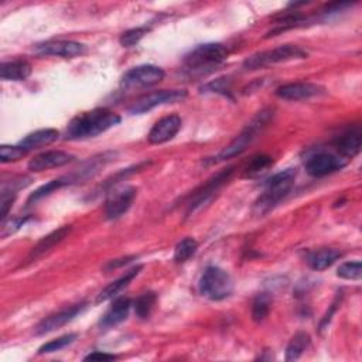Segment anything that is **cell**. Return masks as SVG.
Masks as SVG:
<instances>
[{
	"label": "cell",
	"mask_w": 362,
	"mask_h": 362,
	"mask_svg": "<svg viewBox=\"0 0 362 362\" xmlns=\"http://www.w3.org/2000/svg\"><path fill=\"white\" fill-rule=\"evenodd\" d=\"M132 259H135V256H129V258H125V259H116V261H112V262H109V263L106 265V269H108V270H111V269H116V268H119V266H122V265L129 263Z\"/></svg>",
	"instance_id": "cell-38"
},
{
	"label": "cell",
	"mask_w": 362,
	"mask_h": 362,
	"mask_svg": "<svg viewBox=\"0 0 362 362\" xmlns=\"http://www.w3.org/2000/svg\"><path fill=\"white\" fill-rule=\"evenodd\" d=\"M272 297L268 293H261L256 296V299L252 303V318L256 323L263 321L270 310Z\"/></svg>",
	"instance_id": "cell-29"
},
{
	"label": "cell",
	"mask_w": 362,
	"mask_h": 362,
	"mask_svg": "<svg viewBox=\"0 0 362 362\" xmlns=\"http://www.w3.org/2000/svg\"><path fill=\"white\" fill-rule=\"evenodd\" d=\"M183 126V120L178 115H168L157 120L147 135V140L151 144H163L175 137Z\"/></svg>",
	"instance_id": "cell-14"
},
{
	"label": "cell",
	"mask_w": 362,
	"mask_h": 362,
	"mask_svg": "<svg viewBox=\"0 0 362 362\" xmlns=\"http://www.w3.org/2000/svg\"><path fill=\"white\" fill-rule=\"evenodd\" d=\"M85 308H87V304L80 303V304H74L71 307H67L64 310H60L58 313L49 316L36 327V334L46 335L49 332H53V331L64 327L65 324L71 323L75 317H78Z\"/></svg>",
	"instance_id": "cell-15"
},
{
	"label": "cell",
	"mask_w": 362,
	"mask_h": 362,
	"mask_svg": "<svg viewBox=\"0 0 362 362\" xmlns=\"http://www.w3.org/2000/svg\"><path fill=\"white\" fill-rule=\"evenodd\" d=\"M71 230H73L71 225H64V227H61V228L53 231L51 234L46 235V237H44L43 239H40V241L37 242V245L32 249V252H30L27 261H29V262H35L36 259H39V258H42L43 255L49 254L54 246H57L58 244H61V242L70 235Z\"/></svg>",
	"instance_id": "cell-19"
},
{
	"label": "cell",
	"mask_w": 362,
	"mask_h": 362,
	"mask_svg": "<svg viewBox=\"0 0 362 362\" xmlns=\"http://www.w3.org/2000/svg\"><path fill=\"white\" fill-rule=\"evenodd\" d=\"M157 301V296L153 292H146L143 294H140L136 300H135V314L140 318V320H146L150 317L154 306Z\"/></svg>",
	"instance_id": "cell-27"
},
{
	"label": "cell",
	"mask_w": 362,
	"mask_h": 362,
	"mask_svg": "<svg viewBox=\"0 0 362 362\" xmlns=\"http://www.w3.org/2000/svg\"><path fill=\"white\" fill-rule=\"evenodd\" d=\"M132 308V301L127 297H119L116 299L112 306L106 310V313L99 320V325L104 330H109L112 327H116L122 321H125L129 316V311Z\"/></svg>",
	"instance_id": "cell-18"
},
{
	"label": "cell",
	"mask_w": 362,
	"mask_h": 362,
	"mask_svg": "<svg viewBox=\"0 0 362 362\" xmlns=\"http://www.w3.org/2000/svg\"><path fill=\"white\" fill-rule=\"evenodd\" d=\"M58 137L60 133L56 129H40L33 133H29L23 140H20L19 144L25 147L27 151H32L54 143L56 140H58Z\"/></svg>",
	"instance_id": "cell-23"
},
{
	"label": "cell",
	"mask_w": 362,
	"mask_h": 362,
	"mask_svg": "<svg viewBox=\"0 0 362 362\" xmlns=\"http://www.w3.org/2000/svg\"><path fill=\"white\" fill-rule=\"evenodd\" d=\"M270 118L272 111H262L228 146H225L217 156L210 158L207 163L217 164L242 154L249 147V144L258 137V135L268 126Z\"/></svg>",
	"instance_id": "cell-4"
},
{
	"label": "cell",
	"mask_w": 362,
	"mask_h": 362,
	"mask_svg": "<svg viewBox=\"0 0 362 362\" xmlns=\"http://www.w3.org/2000/svg\"><path fill=\"white\" fill-rule=\"evenodd\" d=\"M18 193L12 190H2V199H0V211H2V221H5L9 216L11 208L16 200Z\"/></svg>",
	"instance_id": "cell-36"
},
{
	"label": "cell",
	"mask_w": 362,
	"mask_h": 362,
	"mask_svg": "<svg viewBox=\"0 0 362 362\" xmlns=\"http://www.w3.org/2000/svg\"><path fill=\"white\" fill-rule=\"evenodd\" d=\"M272 164H273V158L270 156L258 154V156L252 157V160L248 163V166L245 168V177L255 178V177L263 174Z\"/></svg>",
	"instance_id": "cell-28"
},
{
	"label": "cell",
	"mask_w": 362,
	"mask_h": 362,
	"mask_svg": "<svg viewBox=\"0 0 362 362\" xmlns=\"http://www.w3.org/2000/svg\"><path fill=\"white\" fill-rule=\"evenodd\" d=\"M310 341L311 339L307 332H304V331L296 332L286 348V361L299 359L304 354V351L308 348Z\"/></svg>",
	"instance_id": "cell-24"
},
{
	"label": "cell",
	"mask_w": 362,
	"mask_h": 362,
	"mask_svg": "<svg viewBox=\"0 0 362 362\" xmlns=\"http://www.w3.org/2000/svg\"><path fill=\"white\" fill-rule=\"evenodd\" d=\"M27 150L25 147H22L20 144L18 146H8L4 144L0 147V161L2 163H15L19 161L20 158H23L25 156H27Z\"/></svg>",
	"instance_id": "cell-31"
},
{
	"label": "cell",
	"mask_w": 362,
	"mask_h": 362,
	"mask_svg": "<svg viewBox=\"0 0 362 362\" xmlns=\"http://www.w3.org/2000/svg\"><path fill=\"white\" fill-rule=\"evenodd\" d=\"M347 166V160L341 156L330 151H320L310 156L306 161V171L311 177H325Z\"/></svg>",
	"instance_id": "cell-10"
},
{
	"label": "cell",
	"mask_w": 362,
	"mask_h": 362,
	"mask_svg": "<svg viewBox=\"0 0 362 362\" xmlns=\"http://www.w3.org/2000/svg\"><path fill=\"white\" fill-rule=\"evenodd\" d=\"M143 269L142 265L130 269L129 272H126L123 276H120L119 279H116L115 282H112L111 285H108L99 294H98V299H96V303H104V301H108V300H112L115 299L122 290H125L132 282L133 279H136L140 273V270Z\"/></svg>",
	"instance_id": "cell-20"
},
{
	"label": "cell",
	"mask_w": 362,
	"mask_h": 362,
	"mask_svg": "<svg viewBox=\"0 0 362 362\" xmlns=\"http://www.w3.org/2000/svg\"><path fill=\"white\" fill-rule=\"evenodd\" d=\"M35 53L39 56H53L61 58H75L85 53V46L71 40H50L35 46Z\"/></svg>",
	"instance_id": "cell-11"
},
{
	"label": "cell",
	"mask_w": 362,
	"mask_h": 362,
	"mask_svg": "<svg viewBox=\"0 0 362 362\" xmlns=\"http://www.w3.org/2000/svg\"><path fill=\"white\" fill-rule=\"evenodd\" d=\"M307 58V51L296 44H285L272 50L256 53L248 57L244 63V68L248 71L262 70L270 65H276L280 63H287L293 60Z\"/></svg>",
	"instance_id": "cell-5"
},
{
	"label": "cell",
	"mask_w": 362,
	"mask_h": 362,
	"mask_svg": "<svg viewBox=\"0 0 362 362\" xmlns=\"http://www.w3.org/2000/svg\"><path fill=\"white\" fill-rule=\"evenodd\" d=\"M342 256V252L334 248H323L318 251L311 252L307 256V263L313 270L321 272L332 266L339 258Z\"/></svg>",
	"instance_id": "cell-22"
},
{
	"label": "cell",
	"mask_w": 362,
	"mask_h": 362,
	"mask_svg": "<svg viewBox=\"0 0 362 362\" xmlns=\"http://www.w3.org/2000/svg\"><path fill=\"white\" fill-rule=\"evenodd\" d=\"M29 220H30L29 216H23V217H13L8 221H4L2 223V232H0V235H2V238H8V237L16 234Z\"/></svg>",
	"instance_id": "cell-34"
},
{
	"label": "cell",
	"mask_w": 362,
	"mask_h": 362,
	"mask_svg": "<svg viewBox=\"0 0 362 362\" xmlns=\"http://www.w3.org/2000/svg\"><path fill=\"white\" fill-rule=\"evenodd\" d=\"M65 186H70L67 177H65V175L58 177V178L50 181V183L42 186L40 189H37V190L29 197L27 204H29V206H30V204H36L37 201H40V200H43V199L51 196L53 193H56L57 190H60V189H63V187H65Z\"/></svg>",
	"instance_id": "cell-25"
},
{
	"label": "cell",
	"mask_w": 362,
	"mask_h": 362,
	"mask_svg": "<svg viewBox=\"0 0 362 362\" xmlns=\"http://www.w3.org/2000/svg\"><path fill=\"white\" fill-rule=\"evenodd\" d=\"M228 58V50L220 43L200 44L185 57V67L192 75H206Z\"/></svg>",
	"instance_id": "cell-3"
},
{
	"label": "cell",
	"mask_w": 362,
	"mask_h": 362,
	"mask_svg": "<svg viewBox=\"0 0 362 362\" xmlns=\"http://www.w3.org/2000/svg\"><path fill=\"white\" fill-rule=\"evenodd\" d=\"M116 358H118V356H116V355H113V354L95 351V352L88 354L84 359H85V361H113V359H116Z\"/></svg>",
	"instance_id": "cell-37"
},
{
	"label": "cell",
	"mask_w": 362,
	"mask_h": 362,
	"mask_svg": "<svg viewBox=\"0 0 362 362\" xmlns=\"http://www.w3.org/2000/svg\"><path fill=\"white\" fill-rule=\"evenodd\" d=\"M197 249H199V242L194 238H185L175 245L173 259L177 263H185L197 254Z\"/></svg>",
	"instance_id": "cell-26"
},
{
	"label": "cell",
	"mask_w": 362,
	"mask_h": 362,
	"mask_svg": "<svg viewBox=\"0 0 362 362\" xmlns=\"http://www.w3.org/2000/svg\"><path fill=\"white\" fill-rule=\"evenodd\" d=\"M136 194L137 192L135 187H123L119 190H113L106 200V206H105L106 218L113 221L125 216L132 207L136 199Z\"/></svg>",
	"instance_id": "cell-12"
},
{
	"label": "cell",
	"mask_w": 362,
	"mask_h": 362,
	"mask_svg": "<svg viewBox=\"0 0 362 362\" xmlns=\"http://www.w3.org/2000/svg\"><path fill=\"white\" fill-rule=\"evenodd\" d=\"M232 174H234V167L224 168V170L218 171L213 178H210L201 189L194 192V194L192 196V199L187 204V213H186L187 217H192L196 211H200L210 201H213V199L223 189V186L225 183H228V180L231 178Z\"/></svg>",
	"instance_id": "cell-7"
},
{
	"label": "cell",
	"mask_w": 362,
	"mask_h": 362,
	"mask_svg": "<svg viewBox=\"0 0 362 362\" xmlns=\"http://www.w3.org/2000/svg\"><path fill=\"white\" fill-rule=\"evenodd\" d=\"M149 29L147 27H135V29H130L127 32H125L119 42L123 47H133L136 44H139V42L147 35Z\"/></svg>",
	"instance_id": "cell-33"
},
{
	"label": "cell",
	"mask_w": 362,
	"mask_h": 362,
	"mask_svg": "<svg viewBox=\"0 0 362 362\" xmlns=\"http://www.w3.org/2000/svg\"><path fill=\"white\" fill-rule=\"evenodd\" d=\"M203 92H217L228 95L231 92V80L230 78H218L213 82H208L201 88Z\"/></svg>",
	"instance_id": "cell-35"
},
{
	"label": "cell",
	"mask_w": 362,
	"mask_h": 362,
	"mask_svg": "<svg viewBox=\"0 0 362 362\" xmlns=\"http://www.w3.org/2000/svg\"><path fill=\"white\" fill-rule=\"evenodd\" d=\"M120 122V116L106 108L92 109L77 115L67 126V140H85L96 137Z\"/></svg>",
	"instance_id": "cell-1"
},
{
	"label": "cell",
	"mask_w": 362,
	"mask_h": 362,
	"mask_svg": "<svg viewBox=\"0 0 362 362\" xmlns=\"http://www.w3.org/2000/svg\"><path fill=\"white\" fill-rule=\"evenodd\" d=\"M200 293L213 301H223L234 293V280L231 275L217 266H210L204 270L200 283Z\"/></svg>",
	"instance_id": "cell-6"
},
{
	"label": "cell",
	"mask_w": 362,
	"mask_h": 362,
	"mask_svg": "<svg viewBox=\"0 0 362 362\" xmlns=\"http://www.w3.org/2000/svg\"><path fill=\"white\" fill-rule=\"evenodd\" d=\"M325 94V88L313 82H290L276 89V95L285 101H307Z\"/></svg>",
	"instance_id": "cell-13"
},
{
	"label": "cell",
	"mask_w": 362,
	"mask_h": 362,
	"mask_svg": "<svg viewBox=\"0 0 362 362\" xmlns=\"http://www.w3.org/2000/svg\"><path fill=\"white\" fill-rule=\"evenodd\" d=\"M164 71L157 65H137L129 70L120 81V87L132 91V89H142L150 88L160 84L164 80Z\"/></svg>",
	"instance_id": "cell-8"
},
{
	"label": "cell",
	"mask_w": 362,
	"mask_h": 362,
	"mask_svg": "<svg viewBox=\"0 0 362 362\" xmlns=\"http://www.w3.org/2000/svg\"><path fill=\"white\" fill-rule=\"evenodd\" d=\"M337 276L341 279H345V280H359L362 276L361 262L354 261V262L342 263L337 270Z\"/></svg>",
	"instance_id": "cell-32"
},
{
	"label": "cell",
	"mask_w": 362,
	"mask_h": 362,
	"mask_svg": "<svg viewBox=\"0 0 362 362\" xmlns=\"http://www.w3.org/2000/svg\"><path fill=\"white\" fill-rule=\"evenodd\" d=\"M74 158L75 157L71 153H67L63 150H49V151H43V153L35 156L29 161L27 167L30 171L40 173V171H46L50 168L67 166V164L73 163Z\"/></svg>",
	"instance_id": "cell-16"
},
{
	"label": "cell",
	"mask_w": 362,
	"mask_h": 362,
	"mask_svg": "<svg viewBox=\"0 0 362 362\" xmlns=\"http://www.w3.org/2000/svg\"><path fill=\"white\" fill-rule=\"evenodd\" d=\"M187 91L186 89H160V91H153L150 94L143 95L139 98L133 105L129 108V112L132 115H142L146 113L157 106L167 105V104H175L180 101H185L187 98Z\"/></svg>",
	"instance_id": "cell-9"
},
{
	"label": "cell",
	"mask_w": 362,
	"mask_h": 362,
	"mask_svg": "<svg viewBox=\"0 0 362 362\" xmlns=\"http://www.w3.org/2000/svg\"><path fill=\"white\" fill-rule=\"evenodd\" d=\"M297 171L294 168H287L272 175L263 186V193L259 196L254 206V214L256 217H263L275 210L293 190Z\"/></svg>",
	"instance_id": "cell-2"
},
{
	"label": "cell",
	"mask_w": 362,
	"mask_h": 362,
	"mask_svg": "<svg viewBox=\"0 0 362 362\" xmlns=\"http://www.w3.org/2000/svg\"><path fill=\"white\" fill-rule=\"evenodd\" d=\"M334 146L338 151V156H341L342 158L347 160L355 157L362 146V135L359 127H354L344 132L334 140Z\"/></svg>",
	"instance_id": "cell-17"
},
{
	"label": "cell",
	"mask_w": 362,
	"mask_h": 362,
	"mask_svg": "<svg viewBox=\"0 0 362 362\" xmlns=\"http://www.w3.org/2000/svg\"><path fill=\"white\" fill-rule=\"evenodd\" d=\"M77 338H78V334H65V335H63V337H58V338H56V339H51L50 342H47V344H44V345H42V347L39 348V355L61 351V349L67 348L68 345H71Z\"/></svg>",
	"instance_id": "cell-30"
},
{
	"label": "cell",
	"mask_w": 362,
	"mask_h": 362,
	"mask_svg": "<svg viewBox=\"0 0 362 362\" xmlns=\"http://www.w3.org/2000/svg\"><path fill=\"white\" fill-rule=\"evenodd\" d=\"M32 64L26 60L6 61L0 67V78L4 81H26L32 75Z\"/></svg>",
	"instance_id": "cell-21"
}]
</instances>
